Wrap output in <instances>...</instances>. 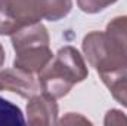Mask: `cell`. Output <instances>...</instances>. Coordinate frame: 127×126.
Masks as SVG:
<instances>
[{"label":"cell","instance_id":"cell-2","mask_svg":"<svg viewBox=\"0 0 127 126\" xmlns=\"http://www.w3.org/2000/svg\"><path fill=\"white\" fill-rule=\"evenodd\" d=\"M83 52L105 85L127 73V48L109 33H89L83 39Z\"/></svg>","mask_w":127,"mask_h":126},{"label":"cell","instance_id":"cell-5","mask_svg":"<svg viewBox=\"0 0 127 126\" xmlns=\"http://www.w3.org/2000/svg\"><path fill=\"white\" fill-rule=\"evenodd\" d=\"M0 91L13 92L22 98H31L41 92V86L34 74L13 67L0 71Z\"/></svg>","mask_w":127,"mask_h":126},{"label":"cell","instance_id":"cell-9","mask_svg":"<svg viewBox=\"0 0 127 126\" xmlns=\"http://www.w3.org/2000/svg\"><path fill=\"white\" fill-rule=\"evenodd\" d=\"M106 33H109L112 37H115L118 42H121L127 48V16H117L114 18L108 25Z\"/></svg>","mask_w":127,"mask_h":126},{"label":"cell","instance_id":"cell-13","mask_svg":"<svg viewBox=\"0 0 127 126\" xmlns=\"http://www.w3.org/2000/svg\"><path fill=\"white\" fill-rule=\"evenodd\" d=\"M59 125H90V122L77 113H66V116L58 120Z\"/></svg>","mask_w":127,"mask_h":126},{"label":"cell","instance_id":"cell-4","mask_svg":"<svg viewBox=\"0 0 127 126\" xmlns=\"http://www.w3.org/2000/svg\"><path fill=\"white\" fill-rule=\"evenodd\" d=\"M13 67L28 71L31 74H40L44 67L52 61L53 54L49 43H32L15 49Z\"/></svg>","mask_w":127,"mask_h":126},{"label":"cell","instance_id":"cell-1","mask_svg":"<svg viewBox=\"0 0 127 126\" xmlns=\"http://www.w3.org/2000/svg\"><path fill=\"white\" fill-rule=\"evenodd\" d=\"M87 74V65L80 52L72 46H65L38 74V82L43 92L58 99L65 96L74 85L83 82Z\"/></svg>","mask_w":127,"mask_h":126},{"label":"cell","instance_id":"cell-11","mask_svg":"<svg viewBox=\"0 0 127 126\" xmlns=\"http://www.w3.org/2000/svg\"><path fill=\"white\" fill-rule=\"evenodd\" d=\"M117 0H77L78 7L86 13H97Z\"/></svg>","mask_w":127,"mask_h":126},{"label":"cell","instance_id":"cell-7","mask_svg":"<svg viewBox=\"0 0 127 126\" xmlns=\"http://www.w3.org/2000/svg\"><path fill=\"white\" fill-rule=\"evenodd\" d=\"M27 123L19 107L0 96V125H24Z\"/></svg>","mask_w":127,"mask_h":126},{"label":"cell","instance_id":"cell-8","mask_svg":"<svg viewBox=\"0 0 127 126\" xmlns=\"http://www.w3.org/2000/svg\"><path fill=\"white\" fill-rule=\"evenodd\" d=\"M16 31V25L10 15V3L9 0H0V34H13Z\"/></svg>","mask_w":127,"mask_h":126},{"label":"cell","instance_id":"cell-14","mask_svg":"<svg viewBox=\"0 0 127 126\" xmlns=\"http://www.w3.org/2000/svg\"><path fill=\"white\" fill-rule=\"evenodd\" d=\"M3 63H4V51H3V48L0 45V67L3 65Z\"/></svg>","mask_w":127,"mask_h":126},{"label":"cell","instance_id":"cell-10","mask_svg":"<svg viewBox=\"0 0 127 126\" xmlns=\"http://www.w3.org/2000/svg\"><path fill=\"white\" fill-rule=\"evenodd\" d=\"M108 89L111 91L112 96L127 108V73L114 79L112 82H109L108 85Z\"/></svg>","mask_w":127,"mask_h":126},{"label":"cell","instance_id":"cell-3","mask_svg":"<svg viewBox=\"0 0 127 126\" xmlns=\"http://www.w3.org/2000/svg\"><path fill=\"white\" fill-rule=\"evenodd\" d=\"M9 3L16 31L41 19L58 21L66 16L72 7L71 0H9Z\"/></svg>","mask_w":127,"mask_h":126},{"label":"cell","instance_id":"cell-12","mask_svg":"<svg viewBox=\"0 0 127 126\" xmlns=\"http://www.w3.org/2000/svg\"><path fill=\"white\" fill-rule=\"evenodd\" d=\"M103 123L106 126H111V125H127V117L126 114L120 110H109L105 116V120Z\"/></svg>","mask_w":127,"mask_h":126},{"label":"cell","instance_id":"cell-6","mask_svg":"<svg viewBox=\"0 0 127 126\" xmlns=\"http://www.w3.org/2000/svg\"><path fill=\"white\" fill-rule=\"evenodd\" d=\"M32 126H50L58 123V104L56 98L46 92L34 95L27 104V119Z\"/></svg>","mask_w":127,"mask_h":126}]
</instances>
